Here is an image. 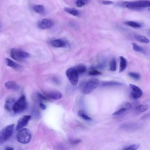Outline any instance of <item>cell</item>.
<instances>
[{
	"instance_id": "cell-11",
	"label": "cell",
	"mask_w": 150,
	"mask_h": 150,
	"mask_svg": "<svg viewBox=\"0 0 150 150\" xmlns=\"http://www.w3.org/2000/svg\"><path fill=\"white\" fill-rule=\"evenodd\" d=\"M131 108V105L129 102L124 103L119 107L118 110H117V111H115L113 114L116 115L121 114L124 112L128 111Z\"/></svg>"
},
{
	"instance_id": "cell-7",
	"label": "cell",
	"mask_w": 150,
	"mask_h": 150,
	"mask_svg": "<svg viewBox=\"0 0 150 150\" xmlns=\"http://www.w3.org/2000/svg\"><path fill=\"white\" fill-rule=\"evenodd\" d=\"M66 75L67 76L68 79L71 84L73 86H75L77 84L79 81V73L75 67H72L68 68L66 70Z\"/></svg>"
},
{
	"instance_id": "cell-30",
	"label": "cell",
	"mask_w": 150,
	"mask_h": 150,
	"mask_svg": "<svg viewBox=\"0 0 150 150\" xmlns=\"http://www.w3.org/2000/svg\"><path fill=\"white\" fill-rule=\"evenodd\" d=\"M128 75L131 77L132 78L136 79V80H138L140 79V75L137 73H135V72H130L128 73Z\"/></svg>"
},
{
	"instance_id": "cell-9",
	"label": "cell",
	"mask_w": 150,
	"mask_h": 150,
	"mask_svg": "<svg viewBox=\"0 0 150 150\" xmlns=\"http://www.w3.org/2000/svg\"><path fill=\"white\" fill-rule=\"evenodd\" d=\"M129 87L131 90V96L133 98L137 99L142 96L143 92L139 87L132 84H130Z\"/></svg>"
},
{
	"instance_id": "cell-6",
	"label": "cell",
	"mask_w": 150,
	"mask_h": 150,
	"mask_svg": "<svg viewBox=\"0 0 150 150\" xmlns=\"http://www.w3.org/2000/svg\"><path fill=\"white\" fill-rule=\"evenodd\" d=\"M11 56L16 61H21L30 57L29 54L18 49H12L11 51Z\"/></svg>"
},
{
	"instance_id": "cell-19",
	"label": "cell",
	"mask_w": 150,
	"mask_h": 150,
	"mask_svg": "<svg viewBox=\"0 0 150 150\" xmlns=\"http://www.w3.org/2000/svg\"><path fill=\"white\" fill-rule=\"evenodd\" d=\"M121 85V83L114 81H103L101 83V86L102 87H107V86H118Z\"/></svg>"
},
{
	"instance_id": "cell-25",
	"label": "cell",
	"mask_w": 150,
	"mask_h": 150,
	"mask_svg": "<svg viewBox=\"0 0 150 150\" xmlns=\"http://www.w3.org/2000/svg\"><path fill=\"white\" fill-rule=\"evenodd\" d=\"M125 24L127 25H128L129 26L134 28H139L141 27V25L137 22H134V21H127L126 22Z\"/></svg>"
},
{
	"instance_id": "cell-34",
	"label": "cell",
	"mask_w": 150,
	"mask_h": 150,
	"mask_svg": "<svg viewBox=\"0 0 150 150\" xmlns=\"http://www.w3.org/2000/svg\"><path fill=\"white\" fill-rule=\"evenodd\" d=\"M39 106L41 107V108L42 109V110H45L46 109V106L42 103V102H40L39 103Z\"/></svg>"
},
{
	"instance_id": "cell-5",
	"label": "cell",
	"mask_w": 150,
	"mask_h": 150,
	"mask_svg": "<svg viewBox=\"0 0 150 150\" xmlns=\"http://www.w3.org/2000/svg\"><path fill=\"white\" fill-rule=\"evenodd\" d=\"M27 106L26 97L24 95H22L18 99V100L15 102L14 105L13 106L12 111L14 113H21L24 111Z\"/></svg>"
},
{
	"instance_id": "cell-21",
	"label": "cell",
	"mask_w": 150,
	"mask_h": 150,
	"mask_svg": "<svg viewBox=\"0 0 150 150\" xmlns=\"http://www.w3.org/2000/svg\"><path fill=\"white\" fill-rule=\"evenodd\" d=\"M78 114L80 117L81 119H83V120H86V121H90V120H92V118L90 117L89 115H88L84 111L79 110V112H78Z\"/></svg>"
},
{
	"instance_id": "cell-15",
	"label": "cell",
	"mask_w": 150,
	"mask_h": 150,
	"mask_svg": "<svg viewBox=\"0 0 150 150\" xmlns=\"http://www.w3.org/2000/svg\"><path fill=\"white\" fill-rule=\"evenodd\" d=\"M15 102V100L14 98H8L6 100V102L5 104V110H7L8 111H11L12 110L13 106L14 105Z\"/></svg>"
},
{
	"instance_id": "cell-22",
	"label": "cell",
	"mask_w": 150,
	"mask_h": 150,
	"mask_svg": "<svg viewBox=\"0 0 150 150\" xmlns=\"http://www.w3.org/2000/svg\"><path fill=\"white\" fill-rule=\"evenodd\" d=\"M135 38H136V39L137 41H138L139 42H141L142 43H148L149 42V39L147 38H146L144 36L140 35H135Z\"/></svg>"
},
{
	"instance_id": "cell-33",
	"label": "cell",
	"mask_w": 150,
	"mask_h": 150,
	"mask_svg": "<svg viewBox=\"0 0 150 150\" xmlns=\"http://www.w3.org/2000/svg\"><path fill=\"white\" fill-rule=\"evenodd\" d=\"M103 4L105 5H110V4H113V2L110 1H103Z\"/></svg>"
},
{
	"instance_id": "cell-16",
	"label": "cell",
	"mask_w": 150,
	"mask_h": 150,
	"mask_svg": "<svg viewBox=\"0 0 150 150\" xmlns=\"http://www.w3.org/2000/svg\"><path fill=\"white\" fill-rule=\"evenodd\" d=\"M51 45L55 48H63L65 47L66 44V42L61 39H55L51 41Z\"/></svg>"
},
{
	"instance_id": "cell-26",
	"label": "cell",
	"mask_w": 150,
	"mask_h": 150,
	"mask_svg": "<svg viewBox=\"0 0 150 150\" xmlns=\"http://www.w3.org/2000/svg\"><path fill=\"white\" fill-rule=\"evenodd\" d=\"M89 3V0H76V5L78 7H82Z\"/></svg>"
},
{
	"instance_id": "cell-31",
	"label": "cell",
	"mask_w": 150,
	"mask_h": 150,
	"mask_svg": "<svg viewBox=\"0 0 150 150\" xmlns=\"http://www.w3.org/2000/svg\"><path fill=\"white\" fill-rule=\"evenodd\" d=\"M139 145L138 144H132L128 147H126L124 148V149H131V150H136L138 149Z\"/></svg>"
},
{
	"instance_id": "cell-32",
	"label": "cell",
	"mask_w": 150,
	"mask_h": 150,
	"mask_svg": "<svg viewBox=\"0 0 150 150\" xmlns=\"http://www.w3.org/2000/svg\"><path fill=\"white\" fill-rule=\"evenodd\" d=\"M70 142L71 144H72L73 145H76V144H79L81 142V141H80V140H79V139H71L70 140Z\"/></svg>"
},
{
	"instance_id": "cell-13",
	"label": "cell",
	"mask_w": 150,
	"mask_h": 150,
	"mask_svg": "<svg viewBox=\"0 0 150 150\" xmlns=\"http://www.w3.org/2000/svg\"><path fill=\"white\" fill-rule=\"evenodd\" d=\"M5 87L10 90H18L20 89V86L14 81H8L5 83Z\"/></svg>"
},
{
	"instance_id": "cell-27",
	"label": "cell",
	"mask_w": 150,
	"mask_h": 150,
	"mask_svg": "<svg viewBox=\"0 0 150 150\" xmlns=\"http://www.w3.org/2000/svg\"><path fill=\"white\" fill-rule=\"evenodd\" d=\"M132 48L135 51L138 52L144 53V49L142 48V47L138 45H137L135 43H132Z\"/></svg>"
},
{
	"instance_id": "cell-35",
	"label": "cell",
	"mask_w": 150,
	"mask_h": 150,
	"mask_svg": "<svg viewBox=\"0 0 150 150\" xmlns=\"http://www.w3.org/2000/svg\"><path fill=\"white\" fill-rule=\"evenodd\" d=\"M5 149H7V150H12L14 149V148H12V147H7L5 148Z\"/></svg>"
},
{
	"instance_id": "cell-3",
	"label": "cell",
	"mask_w": 150,
	"mask_h": 150,
	"mask_svg": "<svg viewBox=\"0 0 150 150\" xmlns=\"http://www.w3.org/2000/svg\"><path fill=\"white\" fill-rule=\"evenodd\" d=\"M100 85V82L98 79H93L88 80L85 83L82 88L81 92L83 94H88L94 91Z\"/></svg>"
},
{
	"instance_id": "cell-20",
	"label": "cell",
	"mask_w": 150,
	"mask_h": 150,
	"mask_svg": "<svg viewBox=\"0 0 150 150\" xmlns=\"http://www.w3.org/2000/svg\"><path fill=\"white\" fill-rule=\"evenodd\" d=\"M33 10L39 14H43L45 12V9L43 5H35L33 7Z\"/></svg>"
},
{
	"instance_id": "cell-12",
	"label": "cell",
	"mask_w": 150,
	"mask_h": 150,
	"mask_svg": "<svg viewBox=\"0 0 150 150\" xmlns=\"http://www.w3.org/2000/svg\"><path fill=\"white\" fill-rule=\"evenodd\" d=\"M46 96L47 98H48L49 99H52V100H59L62 97V93L58 91H54V92L47 93L46 94Z\"/></svg>"
},
{
	"instance_id": "cell-17",
	"label": "cell",
	"mask_w": 150,
	"mask_h": 150,
	"mask_svg": "<svg viewBox=\"0 0 150 150\" xmlns=\"http://www.w3.org/2000/svg\"><path fill=\"white\" fill-rule=\"evenodd\" d=\"M120 72H123L127 68V60L122 56H120Z\"/></svg>"
},
{
	"instance_id": "cell-4",
	"label": "cell",
	"mask_w": 150,
	"mask_h": 150,
	"mask_svg": "<svg viewBox=\"0 0 150 150\" xmlns=\"http://www.w3.org/2000/svg\"><path fill=\"white\" fill-rule=\"evenodd\" d=\"M31 132L28 128H22L19 130L16 138L18 142L21 144H28L31 140Z\"/></svg>"
},
{
	"instance_id": "cell-28",
	"label": "cell",
	"mask_w": 150,
	"mask_h": 150,
	"mask_svg": "<svg viewBox=\"0 0 150 150\" xmlns=\"http://www.w3.org/2000/svg\"><path fill=\"white\" fill-rule=\"evenodd\" d=\"M117 63L116 61L114 59H113L111 60L110 63V69L111 71H116V68H117Z\"/></svg>"
},
{
	"instance_id": "cell-23",
	"label": "cell",
	"mask_w": 150,
	"mask_h": 150,
	"mask_svg": "<svg viewBox=\"0 0 150 150\" xmlns=\"http://www.w3.org/2000/svg\"><path fill=\"white\" fill-rule=\"evenodd\" d=\"M75 68L76 69V71H77L79 74L83 73H85L86 71V66L85 65H83V64H79V65H77V66H76V67H75Z\"/></svg>"
},
{
	"instance_id": "cell-24",
	"label": "cell",
	"mask_w": 150,
	"mask_h": 150,
	"mask_svg": "<svg viewBox=\"0 0 150 150\" xmlns=\"http://www.w3.org/2000/svg\"><path fill=\"white\" fill-rule=\"evenodd\" d=\"M148 107L147 105H138L135 107V111L138 113H141L145 111L148 110Z\"/></svg>"
},
{
	"instance_id": "cell-1",
	"label": "cell",
	"mask_w": 150,
	"mask_h": 150,
	"mask_svg": "<svg viewBox=\"0 0 150 150\" xmlns=\"http://www.w3.org/2000/svg\"><path fill=\"white\" fill-rule=\"evenodd\" d=\"M121 6L131 10H140L150 6L149 0H140L137 1H126L122 3Z\"/></svg>"
},
{
	"instance_id": "cell-10",
	"label": "cell",
	"mask_w": 150,
	"mask_h": 150,
	"mask_svg": "<svg viewBox=\"0 0 150 150\" xmlns=\"http://www.w3.org/2000/svg\"><path fill=\"white\" fill-rule=\"evenodd\" d=\"M31 115H24L18 120L17 125H16V130L19 131L20 130L23 128L25 126H26L29 121L31 120Z\"/></svg>"
},
{
	"instance_id": "cell-18",
	"label": "cell",
	"mask_w": 150,
	"mask_h": 150,
	"mask_svg": "<svg viewBox=\"0 0 150 150\" xmlns=\"http://www.w3.org/2000/svg\"><path fill=\"white\" fill-rule=\"evenodd\" d=\"M64 11H66L67 13L73 15V16H79L80 14V12L78 10H77L75 8H69V7H65L64 8Z\"/></svg>"
},
{
	"instance_id": "cell-14",
	"label": "cell",
	"mask_w": 150,
	"mask_h": 150,
	"mask_svg": "<svg viewBox=\"0 0 150 150\" xmlns=\"http://www.w3.org/2000/svg\"><path fill=\"white\" fill-rule=\"evenodd\" d=\"M6 63L8 66H10V67L12 68V69H14L15 70L20 71L22 69V66L20 64H19L18 63H17L16 62L8 59V58L6 59Z\"/></svg>"
},
{
	"instance_id": "cell-2",
	"label": "cell",
	"mask_w": 150,
	"mask_h": 150,
	"mask_svg": "<svg viewBox=\"0 0 150 150\" xmlns=\"http://www.w3.org/2000/svg\"><path fill=\"white\" fill-rule=\"evenodd\" d=\"M14 124H10L0 131V145L5 143L12 135Z\"/></svg>"
},
{
	"instance_id": "cell-8",
	"label": "cell",
	"mask_w": 150,
	"mask_h": 150,
	"mask_svg": "<svg viewBox=\"0 0 150 150\" xmlns=\"http://www.w3.org/2000/svg\"><path fill=\"white\" fill-rule=\"evenodd\" d=\"M54 25V21L51 19L45 18L38 23V26L41 29H47L52 28Z\"/></svg>"
},
{
	"instance_id": "cell-29",
	"label": "cell",
	"mask_w": 150,
	"mask_h": 150,
	"mask_svg": "<svg viewBox=\"0 0 150 150\" xmlns=\"http://www.w3.org/2000/svg\"><path fill=\"white\" fill-rule=\"evenodd\" d=\"M89 74L90 75H92V76H96V75H102V73L97 71V69H93V68H92L89 70Z\"/></svg>"
}]
</instances>
